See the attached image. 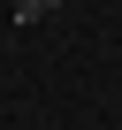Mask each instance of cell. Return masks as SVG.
Instances as JSON below:
<instances>
[{"mask_svg": "<svg viewBox=\"0 0 122 130\" xmlns=\"http://www.w3.org/2000/svg\"><path fill=\"white\" fill-rule=\"evenodd\" d=\"M46 8H61V0H15V23H38Z\"/></svg>", "mask_w": 122, "mask_h": 130, "instance_id": "cell-1", "label": "cell"}]
</instances>
